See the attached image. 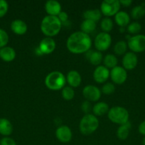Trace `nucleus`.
Masks as SVG:
<instances>
[{"mask_svg":"<svg viewBox=\"0 0 145 145\" xmlns=\"http://www.w3.org/2000/svg\"><path fill=\"white\" fill-rule=\"evenodd\" d=\"M9 9V4L5 0H0V18L6 15Z\"/></svg>","mask_w":145,"mask_h":145,"instance_id":"72a5a7b5","label":"nucleus"},{"mask_svg":"<svg viewBox=\"0 0 145 145\" xmlns=\"http://www.w3.org/2000/svg\"><path fill=\"white\" fill-rule=\"evenodd\" d=\"M81 110L83 113H85V115L90 114V112L91 111V110H92V108L90 101H85L82 102V103L81 104Z\"/></svg>","mask_w":145,"mask_h":145,"instance_id":"f704fd0d","label":"nucleus"},{"mask_svg":"<svg viewBox=\"0 0 145 145\" xmlns=\"http://www.w3.org/2000/svg\"><path fill=\"white\" fill-rule=\"evenodd\" d=\"M131 128V123L129 122L126 124L120 125L117 130V136L121 140H126L129 134V129Z\"/></svg>","mask_w":145,"mask_h":145,"instance_id":"b1692460","label":"nucleus"},{"mask_svg":"<svg viewBox=\"0 0 145 145\" xmlns=\"http://www.w3.org/2000/svg\"><path fill=\"white\" fill-rule=\"evenodd\" d=\"M11 29L13 31V33H14L16 35H22L27 32L28 26L24 21L16 19L11 22Z\"/></svg>","mask_w":145,"mask_h":145,"instance_id":"dca6fc26","label":"nucleus"},{"mask_svg":"<svg viewBox=\"0 0 145 145\" xmlns=\"http://www.w3.org/2000/svg\"><path fill=\"white\" fill-rule=\"evenodd\" d=\"M115 91V85L112 83L110 82H107V83H105V84L102 86V89H101V91L104 93V94L106 95H110L112 93H113Z\"/></svg>","mask_w":145,"mask_h":145,"instance_id":"2f4dec72","label":"nucleus"},{"mask_svg":"<svg viewBox=\"0 0 145 145\" xmlns=\"http://www.w3.org/2000/svg\"><path fill=\"white\" fill-rule=\"evenodd\" d=\"M61 95L62 97L66 101H71L75 96V91H74L73 89L71 86H65L63 88L62 91H61Z\"/></svg>","mask_w":145,"mask_h":145,"instance_id":"c756f323","label":"nucleus"},{"mask_svg":"<svg viewBox=\"0 0 145 145\" xmlns=\"http://www.w3.org/2000/svg\"><path fill=\"white\" fill-rule=\"evenodd\" d=\"M142 144L145 145V137H144L143 140H142Z\"/></svg>","mask_w":145,"mask_h":145,"instance_id":"a19ab883","label":"nucleus"},{"mask_svg":"<svg viewBox=\"0 0 145 145\" xmlns=\"http://www.w3.org/2000/svg\"><path fill=\"white\" fill-rule=\"evenodd\" d=\"M13 132V126L11 122L7 118H0V134L3 136H9Z\"/></svg>","mask_w":145,"mask_h":145,"instance_id":"412c9836","label":"nucleus"},{"mask_svg":"<svg viewBox=\"0 0 145 145\" xmlns=\"http://www.w3.org/2000/svg\"><path fill=\"white\" fill-rule=\"evenodd\" d=\"M117 58L115 55H112V54H107L103 58L104 66L107 69H109V68L113 69L114 67L117 66Z\"/></svg>","mask_w":145,"mask_h":145,"instance_id":"a878e982","label":"nucleus"},{"mask_svg":"<svg viewBox=\"0 0 145 145\" xmlns=\"http://www.w3.org/2000/svg\"><path fill=\"white\" fill-rule=\"evenodd\" d=\"M109 76L114 83L120 85L126 82L127 79V73L123 67L117 66L111 69L109 72Z\"/></svg>","mask_w":145,"mask_h":145,"instance_id":"1a4fd4ad","label":"nucleus"},{"mask_svg":"<svg viewBox=\"0 0 145 145\" xmlns=\"http://www.w3.org/2000/svg\"><path fill=\"white\" fill-rule=\"evenodd\" d=\"M138 130H139V133H140L141 135L145 136V120L144 121L142 122V123L139 124V127H138Z\"/></svg>","mask_w":145,"mask_h":145,"instance_id":"4c0bfd02","label":"nucleus"},{"mask_svg":"<svg viewBox=\"0 0 145 145\" xmlns=\"http://www.w3.org/2000/svg\"><path fill=\"white\" fill-rule=\"evenodd\" d=\"M96 26L97 25L95 22L90 21V20L85 19L81 23L80 29L82 32L89 35L90 33H92L95 31V28H96Z\"/></svg>","mask_w":145,"mask_h":145,"instance_id":"393cba45","label":"nucleus"},{"mask_svg":"<svg viewBox=\"0 0 145 145\" xmlns=\"http://www.w3.org/2000/svg\"><path fill=\"white\" fill-rule=\"evenodd\" d=\"M142 30V25L138 22H132L129 24L127 27V31L130 34L137 35Z\"/></svg>","mask_w":145,"mask_h":145,"instance_id":"7c9ffc66","label":"nucleus"},{"mask_svg":"<svg viewBox=\"0 0 145 145\" xmlns=\"http://www.w3.org/2000/svg\"><path fill=\"white\" fill-rule=\"evenodd\" d=\"M85 56L90 63L92 64V65H96V66H99L103 59L102 52L98 50H90L85 53Z\"/></svg>","mask_w":145,"mask_h":145,"instance_id":"a211bd4d","label":"nucleus"},{"mask_svg":"<svg viewBox=\"0 0 145 145\" xmlns=\"http://www.w3.org/2000/svg\"><path fill=\"white\" fill-rule=\"evenodd\" d=\"M0 145H16V143L11 137H4L0 140Z\"/></svg>","mask_w":145,"mask_h":145,"instance_id":"c9c22d12","label":"nucleus"},{"mask_svg":"<svg viewBox=\"0 0 145 145\" xmlns=\"http://www.w3.org/2000/svg\"><path fill=\"white\" fill-rule=\"evenodd\" d=\"M16 51L14 48L11 47L6 46L4 48H1L0 50V58L4 62H9L14 60L16 58Z\"/></svg>","mask_w":145,"mask_h":145,"instance_id":"6ab92c4d","label":"nucleus"},{"mask_svg":"<svg viewBox=\"0 0 145 145\" xmlns=\"http://www.w3.org/2000/svg\"><path fill=\"white\" fill-rule=\"evenodd\" d=\"M66 77L58 71H53L48 74L45 79V84L48 89L52 91H58L65 87Z\"/></svg>","mask_w":145,"mask_h":145,"instance_id":"7ed1b4c3","label":"nucleus"},{"mask_svg":"<svg viewBox=\"0 0 145 145\" xmlns=\"http://www.w3.org/2000/svg\"><path fill=\"white\" fill-rule=\"evenodd\" d=\"M102 17V13L99 9H88L84 11L83 18L87 20H90L96 23L100 21Z\"/></svg>","mask_w":145,"mask_h":145,"instance_id":"5701e85b","label":"nucleus"},{"mask_svg":"<svg viewBox=\"0 0 145 145\" xmlns=\"http://www.w3.org/2000/svg\"><path fill=\"white\" fill-rule=\"evenodd\" d=\"M122 66L126 70H132L136 67L138 64V58L135 53L128 52L124 55L122 58Z\"/></svg>","mask_w":145,"mask_h":145,"instance_id":"ddd939ff","label":"nucleus"},{"mask_svg":"<svg viewBox=\"0 0 145 145\" xmlns=\"http://www.w3.org/2000/svg\"><path fill=\"white\" fill-rule=\"evenodd\" d=\"M119 3H120V5L127 7L132 4V0H120Z\"/></svg>","mask_w":145,"mask_h":145,"instance_id":"58836bf2","label":"nucleus"},{"mask_svg":"<svg viewBox=\"0 0 145 145\" xmlns=\"http://www.w3.org/2000/svg\"><path fill=\"white\" fill-rule=\"evenodd\" d=\"M9 42V35L4 30L0 28V48L6 47Z\"/></svg>","mask_w":145,"mask_h":145,"instance_id":"473e14b6","label":"nucleus"},{"mask_svg":"<svg viewBox=\"0 0 145 145\" xmlns=\"http://www.w3.org/2000/svg\"><path fill=\"white\" fill-rule=\"evenodd\" d=\"M94 44L96 50L99 52L106 51L112 44V37L107 33H100L95 37Z\"/></svg>","mask_w":145,"mask_h":145,"instance_id":"6e6552de","label":"nucleus"},{"mask_svg":"<svg viewBox=\"0 0 145 145\" xmlns=\"http://www.w3.org/2000/svg\"><path fill=\"white\" fill-rule=\"evenodd\" d=\"M127 42L124 40H120L117 42L114 47V51L117 55H123L127 52Z\"/></svg>","mask_w":145,"mask_h":145,"instance_id":"cd10ccee","label":"nucleus"},{"mask_svg":"<svg viewBox=\"0 0 145 145\" xmlns=\"http://www.w3.org/2000/svg\"><path fill=\"white\" fill-rule=\"evenodd\" d=\"M120 3L118 0H105L101 3L100 11L106 17L115 16L119 11Z\"/></svg>","mask_w":145,"mask_h":145,"instance_id":"423d86ee","label":"nucleus"},{"mask_svg":"<svg viewBox=\"0 0 145 145\" xmlns=\"http://www.w3.org/2000/svg\"><path fill=\"white\" fill-rule=\"evenodd\" d=\"M99 127V120L93 114H86L82 118L79 124L80 131L84 135L92 134Z\"/></svg>","mask_w":145,"mask_h":145,"instance_id":"20e7f679","label":"nucleus"},{"mask_svg":"<svg viewBox=\"0 0 145 145\" xmlns=\"http://www.w3.org/2000/svg\"><path fill=\"white\" fill-rule=\"evenodd\" d=\"M82 78L78 72L75 70H71L68 73L66 76V82H68L70 86L72 88L78 87L80 85Z\"/></svg>","mask_w":145,"mask_h":145,"instance_id":"f3484780","label":"nucleus"},{"mask_svg":"<svg viewBox=\"0 0 145 145\" xmlns=\"http://www.w3.org/2000/svg\"><path fill=\"white\" fill-rule=\"evenodd\" d=\"M115 23L121 28H125L127 26L130 22V17L129 15L125 11H119L115 16Z\"/></svg>","mask_w":145,"mask_h":145,"instance_id":"aec40b11","label":"nucleus"},{"mask_svg":"<svg viewBox=\"0 0 145 145\" xmlns=\"http://www.w3.org/2000/svg\"><path fill=\"white\" fill-rule=\"evenodd\" d=\"M36 54L37 55H42L43 54H42V52H41V51L40 50V49L39 48H38H38H36Z\"/></svg>","mask_w":145,"mask_h":145,"instance_id":"ea45409f","label":"nucleus"},{"mask_svg":"<svg viewBox=\"0 0 145 145\" xmlns=\"http://www.w3.org/2000/svg\"><path fill=\"white\" fill-rule=\"evenodd\" d=\"M57 17H58V19L60 20V21H61L62 24L63 23H66L67 21H68V15L66 12H65V11H61V12L58 14Z\"/></svg>","mask_w":145,"mask_h":145,"instance_id":"e433bc0d","label":"nucleus"},{"mask_svg":"<svg viewBox=\"0 0 145 145\" xmlns=\"http://www.w3.org/2000/svg\"><path fill=\"white\" fill-rule=\"evenodd\" d=\"M55 137L61 142L68 143L72 140V133L68 126L61 125L55 130Z\"/></svg>","mask_w":145,"mask_h":145,"instance_id":"9b49d317","label":"nucleus"},{"mask_svg":"<svg viewBox=\"0 0 145 145\" xmlns=\"http://www.w3.org/2000/svg\"><path fill=\"white\" fill-rule=\"evenodd\" d=\"M82 95L87 101L96 102L101 97V91L93 85H87L82 89Z\"/></svg>","mask_w":145,"mask_h":145,"instance_id":"9d476101","label":"nucleus"},{"mask_svg":"<svg viewBox=\"0 0 145 145\" xmlns=\"http://www.w3.org/2000/svg\"><path fill=\"white\" fill-rule=\"evenodd\" d=\"M107 117L113 123L122 125L129 122V114L128 110L124 107L114 106L108 111Z\"/></svg>","mask_w":145,"mask_h":145,"instance_id":"39448f33","label":"nucleus"},{"mask_svg":"<svg viewBox=\"0 0 145 145\" xmlns=\"http://www.w3.org/2000/svg\"><path fill=\"white\" fill-rule=\"evenodd\" d=\"M127 46L134 53L145 51V35L137 34L131 36L127 41Z\"/></svg>","mask_w":145,"mask_h":145,"instance_id":"0eeeda50","label":"nucleus"},{"mask_svg":"<svg viewBox=\"0 0 145 145\" xmlns=\"http://www.w3.org/2000/svg\"><path fill=\"white\" fill-rule=\"evenodd\" d=\"M100 27L103 32L108 33L113 28V21L110 18L105 17V18H102V21H101Z\"/></svg>","mask_w":145,"mask_h":145,"instance_id":"c85d7f7f","label":"nucleus"},{"mask_svg":"<svg viewBox=\"0 0 145 145\" xmlns=\"http://www.w3.org/2000/svg\"><path fill=\"white\" fill-rule=\"evenodd\" d=\"M145 16V7L143 5H137L131 11V16L134 19H140Z\"/></svg>","mask_w":145,"mask_h":145,"instance_id":"bb28decb","label":"nucleus"},{"mask_svg":"<svg viewBox=\"0 0 145 145\" xmlns=\"http://www.w3.org/2000/svg\"><path fill=\"white\" fill-rule=\"evenodd\" d=\"M92 40L89 35L82 32L76 31L68 37L66 47L68 50L73 54L86 53L90 50Z\"/></svg>","mask_w":145,"mask_h":145,"instance_id":"f257e3e1","label":"nucleus"},{"mask_svg":"<svg viewBox=\"0 0 145 145\" xmlns=\"http://www.w3.org/2000/svg\"><path fill=\"white\" fill-rule=\"evenodd\" d=\"M109 108L105 102H98L92 107V113L95 116H102L108 113Z\"/></svg>","mask_w":145,"mask_h":145,"instance_id":"4be33fe9","label":"nucleus"},{"mask_svg":"<svg viewBox=\"0 0 145 145\" xmlns=\"http://www.w3.org/2000/svg\"><path fill=\"white\" fill-rule=\"evenodd\" d=\"M109 77V70L103 65H99L93 72V79L98 84L105 83Z\"/></svg>","mask_w":145,"mask_h":145,"instance_id":"f8f14e48","label":"nucleus"},{"mask_svg":"<svg viewBox=\"0 0 145 145\" xmlns=\"http://www.w3.org/2000/svg\"><path fill=\"white\" fill-rule=\"evenodd\" d=\"M0 50H1V48H0Z\"/></svg>","mask_w":145,"mask_h":145,"instance_id":"79ce46f5","label":"nucleus"},{"mask_svg":"<svg viewBox=\"0 0 145 145\" xmlns=\"http://www.w3.org/2000/svg\"><path fill=\"white\" fill-rule=\"evenodd\" d=\"M45 10L48 16H58V14L61 12V5L58 1L55 0H48L45 2Z\"/></svg>","mask_w":145,"mask_h":145,"instance_id":"2eb2a0df","label":"nucleus"},{"mask_svg":"<svg viewBox=\"0 0 145 145\" xmlns=\"http://www.w3.org/2000/svg\"><path fill=\"white\" fill-rule=\"evenodd\" d=\"M56 48V43L52 38H44L40 42L38 48L41 51L43 55H48L55 50Z\"/></svg>","mask_w":145,"mask_h":145,"instance_id":"4468645a","label":"nucleus"},{"mask_svg":"<svg viewBox=\"0 0 145 145\" xmlns=\"http://www.w3.org/2000/svg\"><path fill=\"white\" fill-rule=\"evenodd\" d=\"M62 27V23L57 16H46L41 23V30L43 33L48 38L55 36L59 33Z\"/></svg>","mask_w":145,"mask_h":145,"instance_id":"f03ea898","label":"nucleus"}]
</instances>
